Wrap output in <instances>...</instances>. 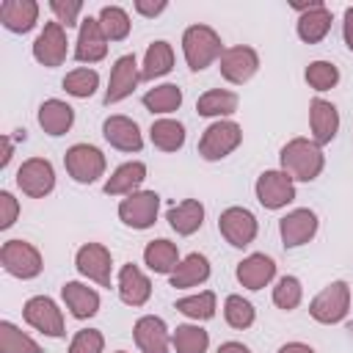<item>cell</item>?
Segmentation results:
<instances>
[{"instance_id":"cell-45","label":"cell","mask_w":353,"mask_h":353,"mask_svg":"<svg viewBox=\"0 0 353 353\" xmlns=\"http://www.w3.org/2000/svg\"><path fill=\"white\" fill-rule=\"evenodd\" d=\"M17 199L8 193V190H3L0 193V229H8L14 221H17Z\"/></svg>"},{"instance_id":"cell-44","label":"cell","mask_w":353,"mask_h":353,"mask_svg":"<svg viewBox=\"0 0 353 353\" xmlns=\"http://www.w3.org/2000/svg\"><path fill=\"white\" fill-rule=\"evenodd\" d=\"M50 8H52V14L58 17L55 22H61L63 28H74V25H77V17H80V11H83V3H80V0H52Z\"/></svg>"},{"instance_id":"cell-35","label":"cell","mask_w":353,"mask_h":353,"mask_svg":"<svg viewBox=\"0 0 353 353\" xmlns=\"http://www.w3.org/2000/svg\"><path fill=\"white\" fill-rule=\"evenodd\" d=\"M171 345L176 353H207L210 334L199 325H176V331L171 334Z\"/></svg>"},{"instance_id":"cell-32","label":"cell","mask_w":353,"mask_h":353,"mask_svg":"<svg viewBox=\"0 0 353 353\" xmlns=\"http://www.w3.org/2000/svg\"><path fill=\"white\" fill-rule=\"evenodd\" d=\"M196 110H199V116H232L237 110V94L223 91V88H212V91L199 97Z\"/></svg>"},{"instance_id":"cell-11","label":"cell","mask_w":353,"mask_h":353,"mask_svg":"<svg viewBox=\"0 0 353 353\" xmlns=\"http://www.w3.org/2000/svg\"><path fill=\"white\" fill-rule=\"evenodd\" d=\"M22 317L28 325H33L36 331L47 334V336H63V317H61V309L55 306L52 298L47 295H36L25 303L22 309Z\"/></svg>"},{"instance_id":"cell-22","label":"cell","mask_w":353,"mask_h":353,"mask_svg":"<svg viewBox=\"0 0 353 353\" xmlns=\"http://www.w3.org/2000/svg\"><path fill=\"white\" fill-rule=\"evenodd\" d=\"M276 276V262L265 254H251L237 265V281L245 290H262Z\"/></svg>"},{"instance_id":"cell-24","label":"cell","mask_w":353,"mask_h":353,"mask_svg":"<svg viewBox=\"0 0 353 353\" xmlns=\"http://www.w3.org/2000/svg\"><path fill=\"white\" fill-rule=\"evenodd\" d=\"M61 295H63L66 309H69L72 317H77V320L94 317V314L99 312V295H97V290H91V287L80 284V281H66L63 290H61Z\"/></svg>"},{"instance_id":"cell-8","label":"cell","mask_w":353,"mask_h":353,"mask_svg":"<svg viewBox=\"0 0 353 353\" xmlns=\"http://www.w3.org/2000/svg\"><path fill=\"white\" fill-rule=\"evenodd\" d=\"M17 185L25 196L30 199H41L47 196L52 188H55V171H52V163L44 160V157H30L19 165L17 171Z\"/></svg>"},{"instance_id":"cell-49","label":"cell","mask_w":353,"mask_h":353,"mask_svg":"<svg viewBox=\"0 0 353 353\" xmlns=\"http://www.w3.org/2000/svg\"><path fill=\"white\" fill-rule=\"evenodd\" d=\"M218 353H251L243 342H223L221 347H218Z\"/></svg>"},{"instance_id":"cell-48","label":"cell","mask_w":353,"mask_h":353,"mask_svg":"<svg viewBox=\"0 0 353 353\" xmlns=\"http://www.w3.org/2000/svg\"><path fill=\"white\" fill-rule=\"evenodd\" d=\"M279 353H314V350L309 345H303V342H287V345L279 347Z\"/></svg>"},{"instance_id":"cell-34","label":"cell","mask_w":353,"mask_h":353,"mask_svg":"<svg viewBox=\"0 0 353 353\" xmlns=\"http://www.w3.org/2000/svg\"><path fill=\"white\" fill-rule=\"evenodd\" d=\"M143 105H146V110H152V113H171V110H176V108L182 105V91H179V85H174V83L154 85L152 91L143 94Z\"/></svg>"},{"instance_id":"cell-21","label":"cell","mask_w":353,"mask_h":353,"mask_svg":"<svg viewBox=\"0 0 353 353\" xmlns=\"http://www.w3.org/2000/svg\"><path fill=\"white\" fill-rule=\"evenodd\" d=\"M152 295V284L149 279L143 276V270L138 265H121L119 270V298L127 303V306H143Z\"/></svg>"},{"instance_id":"cell-42","label":"cell","mask_w":353,"mask_h":353,"mask_svg":"<svg viewBox=\"0 0 353 353\" xmlns=\"http://www.w3.org/2000/svg\"><path fill=\"white\" fill-rule=\"evenodd\" d=\"M301 295H303V290H301V281H298L295 276H284V279H279L276 287H273V303H276L279 309H284V312L295 309V306L301 303Z\"/></svg>"},{"instance_id":"cell-4","label":"cell","mask_w":353,"mask_h":353,"mask_svg":"<svg viewBox=\"0 0 353 353\" xmlns=\"http://www.w3.org/2000/svg\"><path fill=\"white\" fill-rule=\"evenodd\" d=\"M63 165L69 171V176L80 185H91L97 182L102 174H105V154L91 146V143H74L66 157H63Z\"/></svg>"},{"instance_id":"cell-16","label":"cell","mask_w":353,"mask_h":353,"mask_svg":"<svg viewBox=\"0 0 353 353\" xmlns=\"http://www.w3.org/2000/svg\"><path fill=\"white\" fill-rule=\"evenodd\" d=\"M279 232H281V240L287 248H298L303 243H309L317 232V215L306 207L301 210H292L287 212L281 221H279Z\"/></svg>"},{"instance_id":"cell-38","label":"cell","mask_w":353,"mask_h":353,"mask_svg":"<svg viewBox=\"0 0 353 353\" xmlns=\"http://www.w3.org/2000/svg\"><path fill=\"white\" fill-rule=\"evenodd\" d=\"M0 353H41V347L28 334H22L14 323L3 320L0 323Z\"/></svg>"},{"instance_id":"cell-10","label":"cell","mask_w":353,"mask_h":353,"mask_svg":"<svg viewBox=\"0 0 353 353\" xmlns=\"http://www.w3.org/2000/svg\"><path fill=\"white\" fill-rule=\"evenodd\" d=\"M218 232L226 237L229 245L234 248H245L248 243H254L256 237V218L251 210L245 207H229L221 212L218 218Z\"/></svg>"},{"instance_id":"cell-1","label":"cell","mask_w":353,"mask_h":353,"mask_svg":"<svg viewBox=\"0 0 353 353\" xmlns=\"http://www.w3.org/2000/svg\"><path fill=\"white\" fill-rule=\"evenodd\" d=\"M279 160H281V171L290 174L292 182H295V179H298V182H312V179H317L320 171H323V163H325L320 146H317L314 141H309V138H292V141H287V143L281 146Z\"/></svg>"},{"instance_id":"cell-6","label":"cell","mask_w":353,"mask_h":353,"mask_svg":"<svg viewBox=\"0 0 353 353\" xmlns=\"http://www.w3.org/2000/svg\"><path fill=\"white\" fill-rule=\"evenodd\" d=\"M0 262L6 268V273L17 276V279H33L41 273V254L36 251V245L25 243V240H8L0 248Z\"/></svg>"},{"instance_id":"cell-43","label":"cell","mask_w":353,"mask_h":353,"mask_svg":"<svg viewBox=\"0 0 353 353\" xmlns=\"http://www.w3.org/2000/svg\"><path fill=\"white\" fill-rule=\"evenodd\" d=\"M102 345H105V339L97 328H83L74 334L69 353H102Z\"/></svg>"},{"instance_id":"cell-17","label":"cell","mask_w":353,"mask_h":353,"mask_svg":"<svg viewBox=\"0 0 353 353\" xmlns=\"http://www.w3.org/2000/svg\"><path fill=\"white\" fill-rule=\"evenodd\" d=\"M108 55V39L99 28V19L94 17H85L80 22V36H77V44H74V58L83 61V63H97Z\"/></svg>"},{"instance_id":"cell-39","label":"cell","mask_w":353,"mask_h":353,"mask_svg":"<svg viewBox=\"0 0 353 353\" xmlns=\"http://www.w3.org/2000/svg\"><path fill=\"white\" fill-rule=\"evenodd\" d=\"M306 83L314 91H328L339 83V69L331 61H312L306 66Z\"/></svg>"},{"instance_id":"cell-31","label":"cell","mask_w":353,"mask_h":353,"mask_svg":"<svg viewBox=\"0 0 353 353\" xmlns=\"http://www.w3.org/2000/svg\"><path fill=\"white\" fill-rule=\"evenodd\" d=\"M174 66V50L168 41H154L149 44L146 50V58H143V66H141V80H154V77H163L168 74Z\"/></svg>"},{"instance_id":"cell-25","label":"cell","mask_w":353,"mask_h":353,"mask_svg":"<svg viewBox=\"0 0 353 353\" xmlns=\"http://www.w3.org/2000/svg\"><path fill=\"white\" fill-rule=\"evenodd\" d=\"M165 221L176 234H193L204 223V204L199 199H185L165 212Z\"/></svg>"},{"instance_id":"cell-12","label":"cell","mask_w":353,"mask_h":353,"mask_svg":"<svg viewBox=\"0 0 353 353\" xmlns=\"http://www.w3.org/2000/svg\"><path fill=\"white\" fill-rule=\"evenodd\" d=\"M66 50H69V41H66V30L61 22H47L39 39L33 41V58L50 69L63 63Z\"/></svg>"},{"instance_id":"cell-46","label":"cell","mask_w":353,"mask_h":353,"mask_svg":"<svg viewBox=\"0 0 353 353\" xmlns=\"http://www.w3.org/2000/svg\"><path fill=\"white\" fill-rule=\"evenodd\" d=\"M165 0H157V3H149V0H135V11L143 14V17H157L160 11H165Z\"/></svg>"},{"instance_id":"cell-41","label":"cell","mask_w":353,"mask_h":353,"mask_svg":"<svg viewBox=\"0 0 353 353\" xmlns=\"http://www.w3.org/2000/svg\"><path fill=\"white\" fill-rule=\"evenodd\" d=\"M223 317L232 328H248L254 323V306L243 298V295H229L223 303Z\"/></svg>"},{"instance_id":"cell-26","label":"cell","mask_w":353,"mask_h":353,"mask_svg":"<svg viewBox=\"0 0 353 353\" xmlns=\"http://www.w3.org/2000/svg\"><path fill=\"white\" fill-rule=\"evenodd\" d=\"M72 121H74L72 105H66V102H61V99H47V102H41V108H39V124H41V130H44L47 135H52V138L63 135V132L72 127Z\"/></svg>"},{"instance_id":"cell-5","label":"cell","mask_w":353,"mask_h":353,"mask_svg":"<svg viewBox=\"0 0 353 353\" xmlns=\"http://www.w3.org/2000/svg\"><path fill=\"white\" fill-rule=\"evenodd\" d=\"M243 141V130L234 121H215L204 130L201 141H199V154L204 160H221L226 154H232Z\"/></svg>"},{"instance_id":"cell-13","label":"cell","mask_w":353,"mask_h":353,"mask_svg":"<svg viewBox=\"0 0 353 353\" xmlns=\"http://www.w3.org/2000/svg\"><path fill=\"white\" fill-rule=\"evenodd\" d=\"M256 69H259V55L254 47L240 44V47L223 50V55H221V74L234 85H243L245 80H251L256 74Z\"/></svg>"},{"instance_id":"cell-19","label":"cell","mask_w":353,"mask_h":353,"mask_svg":"<svg viewBox=\"0 0 353 353\" xmlns=\"http://www.w3.org/2000/svg\"><path fill=\"white\" fill-rule=\"evenodd\" d=\"M309 124H312V141L317 146L331 143L334 135H336V130H339V113H336V108L331 102H325V99L317 97L309 105Z\"/></svg>"},{"instance_id":"cell-47","label":"cell","mask_w":353,"mask_h":353,"mask_svg":"<svg viewBox=\"0 0 353 353\" xmlns=\"http://www.w3.org/2000/svg\"><path fill=\"white\" fill-rule=\"evenodd\" d=\"M342 33H345V44L353 52V6L345 8V22H342Z\"/></svg>"},{"instance_id":"cell-18","label":"cell","mask_w":353,"mask_h":353,"mask_svg":"<svg viewBox=\"0 0 353 353\" xmlns=\"http://www.w3.org/2000/svg\"><path fill=\"white\" fill-rule=\"evenodd\" d=\"M102 135H105V141L110 146H116L121 152H141V146H143V138H141L138 124L132 119H127V116H110V119H105Z\"/></svg>"},{"instance_id":"cell-36","label":"cell","mask_w":353,"mask_h":353,"mask_svg":"<svg viewBox=\"0 0 353 353\" xmlns=\"http://www.w3.org/2000/svg\"><path fill=\"white\" fill-rule=\"evenodd\" d=\"M97 19H99V28H102V33H105L108 41H121V39H127V33H130V17H127L124 8H119V6H105Z\"/></svg>"},{"instance_id":"cell-27","label":"cell","mask_w":353,"mask_h":353,"mask_svg":"<svg viewBox=\"0 0 353 353\" xmlns=\"http://www.w3.org/2000/svg\"><path fill=\"white\" fill-rule=\"evenodd\" d=\"M143 179H146V165L143 163H138V160L124 163L105 182V193L108 196H130V193H135L141 188Z\"/></svg>"},{"instance_id":"cell-20","label":"cell","mask_w":353,"mask_h":353,"mask_svg":"<svg viewBox=\"0 0 353 353\" xmlns=\"http://www.w3.org/2000/svg\"><path fill=\"white\" fill-rule=\"evenodd\" d=\"M132 334H135V345L141 347V353H168L171 336H168V328L160 317H154V314L141 317L135 323Z\"/></svg>"},{"instance_id":"cell-28","label":"cell","mask_w":353,"mask_h":353,"mask_svg":"<svg viewBox=\"0 0 353 353\" xmlns=\"http://www.w3.org/2000/svg\"><path fill=\"white\" fill-rule=\"evenodd\" d=\"M210 279V262L204 254H188L176 270L171 273V287L176 290H185V287H196V284H204Z\"/></svg>"},{"instance_id":"cell-2","label":"cell","mask_w":353,"mask_h":353,"mask_svg":"<svg viewBox=\"0 0 353 353\" xmlns=\"http://www.w3.org/2000/svg\"><path fill=\"white\" fill-rule=\"evenodd\" d=\"M182 52L193 72L207 69L215 58L223 55V41L210 25H190L182 33Z\"/></svg>"},{"instance_id":"cell-3","label":"cell","mask_w":353,"mask_h":353,"mask_svg":"<svg viewBox=\"0 0 353 353\" xmlns=\"http://www.w3.org/2000/svg\"><path fill=\"white\" fill-rule=\"evenodd\" d=\"M347 306H350V290L345 281H331L328 287H323L314 301L309 303V314L323 323V325H334V323H342L345 314H347Z\"/></svg>"},{"instance_id":"cell-14","label":"cell","mask_w":353,"mask_h":353,"mask_svg":"<svg viewBox=\"0 0 353 353\" xmlns=\"http://www.w3.org/2000/svg\"><path fill=\"white\" fill-rule=\"evenodd\" d=\"M138 80H141V69H138L135 55H121V58H116V63H113V69H110L108 91H105V105H113V102H121L124 97H130L132 88L138 85Z\"/></svg>"},{"instance_id":"cell-9","label":"cell","mask_w":353,"mask_h":353,"mask_svg":"<svg viewBox=\"0 0 353 353\" xmlns=\"http://www.w3.org/2000/svg\"><path fill=\"white\" fill-rule=\"evenodd\" d=\"M256 199L265 210H281L295 199V182L284 171H262L256 179Z\"/></svg>"},{"instance_id":"cell-33","label":"cell","mask_w":353,"mask_h":353,"mask_svg":"<svg viewBox=\"0 0 353 353\" xmlns=\"http://www.w3.org/2000/svg\"><path fill=\"white\" fill-rule=\"evenodd\" d=\"M149 138H152V143H154L157 149H163V152H176V149H182V143H185V127H182L179 121H174V119H157V121L152 124V130H149Z\"/></svg>"},{"instance_id":"cell-37","label":"cell","mask_w":353,"mask_h":353,"mask_svg":"<svg viewBox=\"0 0 353 353\" xmlns=\"http://www.w3.org/2000/svg\"><path fill=\"white\" fill-rule=\"evenodd\" d=\"M174 309L182 312V314L190 317V320H210V317H215V292L204 290V292H199V295L179 298V301L174 303Z\"/></svg>"},{"instance_id":"cell-51","label":"cell","mask_w":353,"mask_h":353,"mask_svg":"<svg viewBox=\"0 0 353 353\" xmlns=\"http://www.w3.org/2000/svg\"><path fill=\"white\" fill-rule=\"evenodd\" d=\"M119 353H124V350H119Z\"/></svg>"},{"instance_id":"cell-15","label":"cell","mask_w":353,"mask_h":353,"mask_svg":"<svg viewBox=\"0 0 353 353\" xmlns=\"http://www.w3.org/2000/svg\"><path fill=\"white\" fill-rule=\"evenodd\" d=\"M74 265L83 276H88L91 281H97L99 287H110V251L99 243H85L83 248H77Z\"/></svg>"},{"instance_id":"cell-50","label":"cell","mask_w":353,"mask_h":353,"mask_svg":"<svg viewBox=\"0 0 353 353\" xmlns=\"http://www.w3.org/2000/svg\"><path fill=\"white\" fill-rule=\"evenodd\" d=\"M11 152H14V143H11V138H8V135H3V157H0V168H6V165H8Z\"/></svg>"},{"instance_id":"cell-7","label":"cell","mask_w":353,"mask_h":353,"mask_svg":"<svg viewBox=\"0 0 353 353\" xmlns=\"http://www.w3.org/2000/svg\"><path fill=\"white\" fill-rule=\"evenodd\" d=\"M157 207H160V196L154 190H135L127 199H121L119 218L130 229H149L157 218Z\"/></svg>"},{"instance_id":"cell-30","label":"cell","mask_w":353,"mask_h":353,"mask_svg":"<svg viewBox=\"0 0 353 353\" xmlns=\"http://www.w3.org/2000/svg\"><path fill=\"white\" fill-rule=\"evenodd\" d=\"M143 262L149 265V270H154V273H174L176 270V265H179V251H176V245L174 243H168V240H152L146 248H143Z\"/></svg>"},{"instance_id":"cell-40","label":"cell","mask_w":353,"mask_h":353,"mask_svg":"<svg viewBox=\"0 0 353 353\" xmlns=\"http://www.w3.org/2000/svg\"><path fill=\"white\" fill-rule=\"evenodd\" d=\"M97 85H99V74H97L94 69H74V72H69V74L63 77L66 94L80 97V99L91 97V94L97 91Z\"/></svg>"},{"instance_id":"cell-29","label":"cell","mask_w":353,"mask_h":353,"mask_svg":"<svg viewBox=\"0 0 353 353\" xmlns=\"http://www.w3.org/2000/svg\"><path fill=\"white\" fill-rule=\"evenodd\" d=\"M328 30H331V11L325 8V3L312 8V11H306V14H301V19H298V36L306 44L323 41L328 36Z\"/></svg>"},{"instance_id":"cell-23","label":"cell","mask_w":353,"mask_h":353,"mask_svg":"<svg viewBox=\"0 0 353 353\" xmlns=\"http://www.w3.org/2000/svg\"><path fill=\"white\" fill-rule=\"evenodd\" d=\"M39 19V6L33 0H3L0 3V22L11 33H28Z\"/></svg>"}]
</instances>
